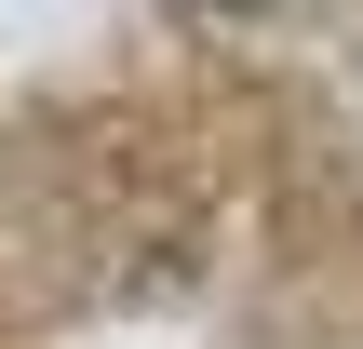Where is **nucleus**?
Listing matches in <instances>:
<instances>
[{"label":"nucleus","instance_id":"obj_1","mask_svg":"<svg viewBox=\"0 0 363 349\" xmlns=\"http://www.w3.org/2000/svg\"><path fill=\"white\" fill-rule=\"evenodd\" d=\"M202 13H256V0H202Z\"/></svg>","mask_w":363,"mask_h":349}]
</instances>
